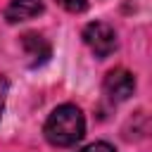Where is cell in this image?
Instances as JSON below:
<instances>
[{
  "instance_id": "6da1fadb",
  "label": "cell",
  "mask_w": 152,
  "mask_h": 152,
  "mask_svg": "<svg viewBox=\"0 0 152 152\" xmlns=\"http://www.w3.org/2000/svg\"><path fill=\"white\" fill-rule=\"evenodd\" d=\"M45 138L55 147H71L76 145L86 133V119L83 112L76 104H59L52 109V114L45 121L43 128Z\"/></svg>"
},
{
  "instance_id": "7a4b0ae2",
  "label": "cell",
  "mask_w": 152,
  "mask_h": 152,
  "mask_svg": "<svg viewBox=\"0 0 152 152\" xmlns=\"http://www.w3.org/2000/svg\"><path fill=\"white\" fill-rule=\"evenodd\" d=\"M83 40L95 52V57H100V59L109 57L116 50V31L104 21H90L83 28Z\"/></svg>"
},
{
  "instance_id": "3957f363",
  "label": "cell",
  "mask_w": 152,
  "mask_h": 152,
  "mask_svg": "<svg viewBox=\"0 0 152 152\" xmlns=\"http://www.w3.org/2000/svg\"><path fill=\"white\" fill-rule=\"evenodd\" d=\"M135 90V76L126 69H112L104 76V93L112 102H124Z\"/></svg>"
},
{
  "instance_id": "277c9868",
  "label": "cell",
  "mask_w": 152,
  "mask_h": 152,
  "mask_svg": "<svg viewBox=\"0 0 152 152\" xmlns=\"http://www.w3.org/2000/svg\"><path fill=\"white\" fill-rule=\"evenodd\" d=\"M45 5L43 0H12L5 7V19L10 24H19V21H28L38 14H43Z\"/></svg>"
},
{
  "instance_id": "5b68a950",
  "label": "cell",
  "mask_w": 152,
  "mask_h": 152,
  "mask_svg": "<svg viewBox=\"0 0 152 152\" xmlns=\"http://www.w3.org/2000/svg\"><path fill=\"white\" fill-rule=\"evenodd\" d=\"M21 45H24L26 55L31 57V64L48 62V57H50V43L40 33H24L21 36Z\"/></svg>"
},
{
  "instance_id": "8992f818",
  "label": "cell",
  "mask_w": 152,
  "mask_h": 152,
  "mask_svg": "<svg viewBox=\"0 0 152 152\" xmlns=\"http://www.w3.org/2000/svg\"><path fill=\"white\" fill-rule=\"evenodd\" d=\"M57 5H62L66 12H74V14H81V12H86V7H88L86 0H57Z\"/></svg>"
},
{
  "instance_id": "52a82bcc",
  "label": "cell",
  "mask_w": 152,
  "mask_h": 152,
  "mask_svg": "<svg viewBox=\"0 0 152 152\" xmlns=\"http://www.w3.org/2000/svg\"><path fill=\"white\" fill-rule=\"evenodd\" d=\"M78 152H116L109 142H104V140H97V142H90V145H86L83 150H78Z\"/></svg>"
},
{
  "instance_id": "ba28073f",
  "label": "cell",
  "mask_w": 152,
  "mask_h": 152,
  "mask_svg": "<svg viewBox=\"0 0 152 152\" xmlns=\"http://www.w3.org/2000/svg\"><path fill=\"white\" fill-rule=\"evenodd\" d=\"M5 100H7V78L0 76V116H2V109H5Z\"/></svg>"
}]
</instances>
